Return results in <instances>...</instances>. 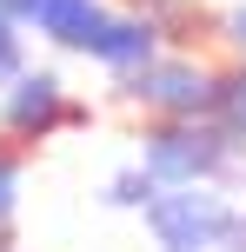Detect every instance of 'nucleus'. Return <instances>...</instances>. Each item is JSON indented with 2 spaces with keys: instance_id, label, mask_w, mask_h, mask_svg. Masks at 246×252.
Masks as SVG:
<instances>
[{
  "instance_id": "f257e3e1",
  "label": "nucleus",
  "mask_w": 246,
  "mask_h": 252,
  "mask_svg": "<svg viewBox=\"0 0 246 252\" xmlns=\"http://www.w3.org/2000/svg\"><path fill=\"white\" fill-rule=\"evenodd\" d=\"M133 146L160 186H226L240 173V146L220 120H140Z\"/></svg>"
},
{
  "instance_id": "f03ea898",
  "label": "nucleus",
  "mask_w": 246,
  "mask_h": 252,
  "mask_svg": "<svg viewBox=\"0 0 246 252\" xmlns=\"http://www.w3.org/2000/svg\"><path fill=\"white\" fill-rule=\"evenodd\" d=\"M113 100L140 106L146 120H213L220 106V60L200 47H160L140 73L106 80Z\"/></svg>"
},
{
  "instance_id": "7ed1b4c3",
  "label": "nucleus",
  "mask_w": 246,
  "mask_h": 252,
  "mask_svg": "<svg viewBox=\"0 0 246 252\" xmlns=\"http://www.w3.org/2000/svg\"><path fill=\"white\" fill-rule=\"evenodd\" d=\"M80 126H93V106L80 100V93H67V80L53 73V66H34L27 60L20 73L0 87V133L20 139V146H53L60 133H80Z\"/></svg>"
},
{
  "instance_id": "20e7f679",
  "label": "nucleus",
  "mask_w": 246,
  "mask_h": 252,
  "mask_svg": "<svg viewBox=\"0 0 246 252\" xmlns=\"http://www.w3.org/2000/svg\"><path fill=\"white\" fill-rule=\"evenodd\" d=\"M226 213H233L226 186H160L140 206V226L153 252H220Z\"/></svg>"
},
{
  "instance_id": "39448f33",
  "label": "nucleus",
  "mask_w": 246,
  "mask_h": 252,
  "mask_svg": "<svg viewBox=\"0 0 246 252\" xmlns=\"http://www.w3.org/2000/svg\"><path fill=\"white\" fill-rule=\"evenodd\" d=\"M0 7L13 13V27L27 40H47L60 53H87L100 20L113 13V0H0Z\"/></svg>"
},
{
  "instance_id": "423d86ee",
  "label": "nucleus",
  "mask_w": 246,
  "mask_h": 252,
  "mask_svg": "<svg viewBox=\"0 0 246 252\" xmlns=\"http://www.w3.org/2000/svg\"><path fill=\"white\" fill-rule=\"evenodd\" d=\"M160 47H167V40H160L153 13H146V7H120V0H113V13L100 20V33H93L87 60L100 66L106 80H127V73H140V66L153 60Z\"/></svg>"
},
{
  "instance_id": "0eeeda50",
  "label": "nucleus",
  "mask_w": 246,
  "mask_h": 252,
  "mask_svg": "<svg viewBox=\"0 0 246 252\" xmlns=\"http://www.w3.org/2000/svg\"><path fill=\"white\" fill-rule=\"evenodd\" d=\"M27 166H34V146L0 133V232L20 219V199H27Z\"/></svg>"
},
{
  "instance_id": "6e6552de",
  "label": "nucleus",
  "mask_w": 246,
  "mask_h": 252,
  "mask_svg": "<svg viewBox=\"0 0 246 252\" xmlns=\"http://www.w3.org/2000/svg\"><path fill=\"white\" fill-rule=\"evenodd\" d=\"M153 192H160V179L146 173L140 159H133V166H120V173H106V186H100V206H106V213H140V206L153 199Z\"/></svg>"
},
{
  "instance_id": "1a4fd4ad",
  "label": "nucleus",
  "mask_w": 246,
  "mask_h": 252,
  "mask_svg": "<svg viewBox=\"0 0 246 252\" xmlns=\"http://www.w3.org/2000/svg\"><path fill=\"white\" fill-rule=\"evenodd\" d=\"M213 120L233 133V146L246 153V60H220V106Z\"/></svg>"
},
{
  "instance_id": "9d476101",
  "label": "nucleus",
  "mask_w": 246,
  "mask_h": 252,
  "mask_svg": "<svg viewBox=\"0 0 246 252\" xmlns=\"http://www.w3.org/2000/svg\"><path fill=\"white\" fill-rule=\"evenodd\" d=\"M213 40H220L226 60H246V0H233V7L213 13Z\"/></svg>"
},
{
  "instance_id": "9b49d317",
  "label": "nucleus",
  "mask_w": 246,
  "mask_h": 252,
  "mask_svg": "<svg viewBox=\"0 0 246 252\" xmlns=\"http://www.w3.org/2000/svg\"><path fill=\"white\" fill-rule=\"evenodd\" d=\"M20 66H27V33H20L13 20H0V87H7Z\"/></svg>"
},
{
  "instance_id": "f8f14e48",
  "label": "nucleus",
  "mask_w": 246,
  "mask_h": 252,
  "mask_svg": "<svg viewBox=\"0 0 246 252\" xmlns=\"http://www.w3.org/2000/svg\"><path fill=\"white\" fill-rule=\"evenodd\" d=\"M220 252H246V199H233V213H226V232H220Z\"/></svg>"
},
{
  "instance_id": "ddd939ff",
  "label": "nucleus",
  "mask_w": 246,
  "mask_h": 252,
  "mask_svg": "<svg viewBox=\"0 0 246 252\" xmlns=\"http://www.w3.org/2000/svg\"><path fill=\"white\" fill-rule=\"evenodd\" d=\"M0 252H13V226H7V232H0Z\"/></svg>"
},
{
  "instance_id": "4468645a",
  "label": "nucleus",
  "mask_w": 246,
  "mask_h": 252,
  "mask_svg": "<svg viewBox=\"0 0 246 252\" xmlns=\"http://www.w3.org/2000/svg\"><path fill=\"white\" fill-rule=\"evenodd\" d=\"M120 7H140V0H120Z\"/></svg>"
},
{
  "instance_id": "2eb2a0df",
  "label": "nucleus",
  "mask_w": 246,
  "mask_h": 252,
  "mask_svg": "<svg viewBox=\"0 0 246 252\" xmlns=\"http://www.w3.org/2000/svg\"><path fill=\"white\" fill-rule=\"evenodd\" d=\"M0 20H13V13H7V7H0Z\"/></svg>"
}]
</instances>
